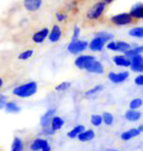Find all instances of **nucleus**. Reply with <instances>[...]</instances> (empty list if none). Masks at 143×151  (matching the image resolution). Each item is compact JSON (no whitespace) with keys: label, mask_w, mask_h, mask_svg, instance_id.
Masks as SVG:
<instances>
[{"label":"nucleus","mask_w":143,"mask_h":151,"mask_svg":"<svg viewBox=\"0 0 143 151\" xmlns=\"http://www.w3.org/2000/svg\"><path fill=\"white\" fill-rule=\"evenodd\" d=\"M128 50H130V45L128 42H123V41H119L117 42V51L118 52H127Z\"/></svg>","instance_id":"b1692460"},{"label":"nucleus","mask_w":143,"mask_h":151,"mask_svg":"<svg viewBox=\"0 0 143 151\" xmlns=\"http://www.w3.org/2000/svg\"><path fill=\"white\" fill-rule=\"evenodd\" d=\"M103 3H105V4H110V3H113L114 0H102Z\"/></svg>","instance_id":"a19ab883"},{"label":"nucleus","mask_w":143,"mask_h":151,"mask_svg":"<svg viewBox=\"0 0 143 151\" xmlns=\"http://www.w3.org/2000/svg\"><path fill=\"white\" fill-rule=\"evenodd\" d=\"M41 151H51V146H49V145L46 146V147H44L43 150H41Z\"/></svg>","instance_id":"ea45409f"},{"label":"nucleus","mask_w":143,"mask_h":151,"mask_svg":"<svg viewBox=\"0 0 143 151\" xmlns=\"http://www.w3.org/2000/svg\"><path fill=\"white\" fill-rule=\"evenodd\" d=\"M124 117H125V119H127V121H130V122H136V121H138V119L141 118L142 114H141V112H138V111L129 109V111L125 112Z\"/></svg>","instance_id":"aec40b11"},{"label":"nucleus","mask_w":143,"mask_h":151,"mask_svg":"<svg viewBox=\"0 0 143 151\" xmlns=\"http://www.w3.org/2000/svg\"><path fill=\"white\" fill-rule=\"evenodd\" d=\"M129 35L136 38H143V27H136L129 31Z\"/></svg>","instance_id":"a878e982"},{"label":"nucleus","mask_w":143,"mask_h":151,"mask_svg":"<svg viewBox=\"0 0 143 151\" xmlns=\"http://www.w3.org/2000/svg\"><path fill=\"white\" fill-rule=\"evenodd\" d=\"M32 56H33V50H26V51H23L22 53H19L18 58H19V60H22V61H24V60L31 58Z\"/></svg>","instance_id":"c85d7f7f"},{"label":"nucleus","mask_w":143,"mask_h":151,"mask_svg":"<svg viewBox=\"0 0 143 151\" xmlns=\"http://www.w3.org/2000/svg\"><path fill=\"white\" fill-rule=\"evenodd\" d=\"M139 131H138L137 128H130V129H128V131H125V132H123L120 135V138L123 141H128V140H130V138H134V137H137L138 135H139Z\"/></svg>","instance_id":"6ab92c4d"},{"label":"nucleus","mask_w":143,"mask_h":151,"mask_svg":"<svg viewBox=\"0 0 143 151\" xmlns=\"http://www.w3.org/2000/svg\"><path fill=\"white\" fill-rule=\"evenodd\" d=\"M134 52H136V55H142L143 53V46H138V47H134Z\"/></svg>","instance_id":"58836bf2"},{"label":"nucleus","mask_w":143,"mask_h":151,"mask_svg":"<svg viewBox=\"0 0 143 151\" xmlns=\"http://www.w3.org/2000/svg\"><path fill=\"white\" fill-rule=\"evenodd\" d=\"M94 137H95V132L92 131V129H85V131H82L76 138L81 142H87V141L94 140Z\"/></svg>","instance_id":"2eb2a0df"},{"label":"nucleus","mask_w":143,"mask_h":151,"mask_svg":"<svg viewBox=\"0 0 143 151\" xmlns=\"http://www.w3.org/2000/svg\"><path fill=\"white\" fill-rule=\"evenodd\" d=\"M56 18H57L58 22H64V20L66 19V14H65V13H62V12H61V13L58 12V13L56 14Z\"/></svg>","instance_id":"f704fd0d"},{"label":"nucleus","mask_w":143,"mask_h":151,"mask_svg":"<svg viewBox=\"0 0 143 151\" xmlns=\"http://www.w3.org/2000/svg\"><path fill=\"white\" fill-rule=\"evenodd\" d=\"M129 15L133 19H143V4L137 3L136 5H133V8L129 12Z\"/></svg>","instance_id":"f8f14e48"},{"label":"nucleus","mask_w":143,"mask_h":151,"mask_svg":"<svg viewBox=\"0 0 143 151\" xmlns=\"http://www.w3.org/2000/svg\"><path fill=\"white\" fill-rule=\"evenodd\" d=\"M3 85H4V80H3L1 78H0V89H1V88H3Z\"/></svg>","instance_id":"79ce46f5"},{"label":"nucleus","mask_w":143,"mask_h":151,"mask_svg":"<svg viewBox=\"0 0 143 151\" xmlns=\"http://www.w3.org/2000/svg\"><path fill=\"white\" fill-rule=\"evenodd\" d=\"M130 70L136 73H143V56L137 55L130 58Z\"/></svg>","instance_id":"39448f33"},{"label":"nucleus","mask_w":143,"mask_h":151,"mask_svg":"<svg viewBox=\"0 0 143 151\" xmlns=\"http://www.w3.org/2000/svg\"><path fill=\"white\" fill-rule=\"evenodd\" d=\"M137 129H138L139 132H143V124H142V126H139V127H138Z\"/></svg>","instance_id":"37998d69"},{"label":"nucleus","mask_w":143,"mask_h":151,"mask_svg":"<svg viewBox=\"0 0 143 151\" xmlns=\"http://www.w3.org/2000/svg\"><path fill=\"white\" fill-rule=\"evenodd\" d=\"M105 5L107 4L103 3V1H99V3H96L94 6L91 8V9L87 12V14H86V18L87 19H90V20H95V19H99L100 17L103 15L104 13V10H105Z\"/></svg>","instance_id":"f03ea898"},{"label":"nucleus","mask_w":143,"mask_h":151,"mask_svg":"<svg viewBox=\"0 0 143 151\" xmlns=\"http://www.w3.org/2000/svg\"><path fill=\"white\" fill-rule=\"evenodd\" d=\"M107 151H118V150H107Z\"/></svg>","instance_id":"c03bdc74"},{"label":"nucleus","mask_w":143,"mask_h":151,"mask_svg":"<svg viewBox=\"0 0 143 151\" xmlns=\"http://www.w3.org/2000/svg\"><path fill=\"white\" fill-rule=\"evenodd\" d=\"M4 109H5L8 113H19L20 107L15 102H6L4 104Z\"/></svg>","instance_id":"4be33fe9"},{"label":"nucleus","mask_w":143,"mask_h":151,"mask_svg":"<svg viewBox=\"0 0 143 151\" xmlns=\"http://www.w3.org/2000/svg\"><path fill=\"white\" fill-rule=\"evenodd\" d=\"M24 150V144L20 137H14L13 142H11V150L10 151H23Z\"/></svg>","instance_id":"412c9836"},{"label":"nucleus","mask_w":143,"mask_h":151,"mask_svg":"<svg viewBox=\"0 0 143 151\" xmlns=\"http://www.w3.org/2000/svg\"><path fill=\"white\" fill-rule=\"evenodd\" d=\"M134 83L137 84V85H143V75H138V76L134 79Z\"/></svg>","instance_id":"e433bc0d"},{"label":"nucleus","mask_w":143,"mask_h":151,"mask_svg":"<svg viewBox=\"0 0 143 151\" xmlns=\"http://www.w3.org/2000/svg\"><path fill=\"white\" fill-rule=\"evenodd\" d=\"M104 43H105V42L103 40H100L99 37H95V38L89 43L87 47H89L91 51H102L103 47H104Z\"/></svg>","instance_id":"f3484780"},{"label":"nucleus","mask_w":143,"mask_h":151,"mask_svg":"<svg viewBox=\"0 0 143 151\" xmlns=\"http://www.w3.org/2000/svg\"><path fill=\"white\" fill-rule=\"evenodd\" d=\"M128 76H129V73H127V71H122V73H110L108 75L109 80L112 83H115V84L125 81L128 79Z\"/></svg>","instance_id":"423d86ee"},{"label":"nucleus","mask_w":143,"mask_h":151,"mask_svg":"<svg viewBox=\"0 0 143 151\" xmlns=\"http://www.w3.org/2000/svg\"><path fill=\"white\" fill-rule=\"evenodd\" d=\"M113 61L114 64L118 65V66H123V68H129L130 66V60L127 58L124 55H117L113 57Z\"/></svg>","instance_id":"dca6fc26"},{"label":"nucleus","mask_w":143,"mask_h":151,"mask_svg":"<svg viewBox=\"0 0 143 151\" xmlns=\"http://www.w3.org/2000/svg\"><path fill=\"white\" fill-rule=\"evenodd\" d=\"M70 86H71V83H69V81L61 83L60 85H57V86H56V91H65V90L69 89Z\"/></svg>","instance_id":"2f4dec72"},{"label":"nucleus","mask_w":143,"mask_h":151,"mask_svg":"<svg viewBox=\"0 0 143 151\" xmlns=\"http://www.w3.org/2000/svg\"><path fill=\"white\" fill-rule=\"evenodd\" d=\"M112 23H114L115 26H127V24L133 23V18L129 15V13H119L114 17H112Z\"/></svg>","instance_id":"7ed1b4c3"},{"label":"nucleus","mask_w":143,"mask_h":151,"mask_svg":"<svg viewBox=\"0 0 143 151\" xmlns=\"http://www.w3.org/2000/svg\"><path fill=\"white\" fill-rule=\"evenodd\" d=\"M48 33H49V29L48 28H43V29H41V31L36 32L34 35H33L32 40H33L34 43H42V42L48 37Z\"/></svg>","instance_id":"ddd939ff"},{"label":"nucleus","mask_w":143,"mask_h":151,"mask_svg":"<svg viewBox=\"0 0 143 151\" xmlns=\"http://www.w3.org/2000/svg\"><path fill=\"white\" fill-rule=\"evenodd\" d=\"M42 1L43 0H23V4L28 12H37L42 6Z\"/></svg>","instance_id":"9d476101"},{"label":"nucleus","mask_w":143,"mask_h":151,"mask_svg":"<svg viewBox=\"0 0 143 151\" xmlns=\"http://www.w3.org/2000/svg\"><path fill=\"white\" fill-rule=\"evenodd\" d=\"M48 145H49L48 141L44 140V138H36V140L31 144V150L32 151H41Z\"/></svg>","instance_id":"4468645a"},{"label":"nucleus","mask_w":143,"mask_h":151,"mask_svg":"<svg viewBox=\"0 0 143 151\" xmlns=\"http://www.w3.org/2000/svg\"><path fill=\"white\" fill-rule=\"evenodd\" d=\"M102 118H103V123L107 124V126H112L113 122H114V117H113V114L112 113H109V112L103 113Z\"/></svg>","instance_id":"393cba45"},{"label":"nucleus","mask_w":143,"mask_h":151,"mask_svg":"<svg viewBox=\"0 0 143 151\" xmlns=\"http://www.w3.org/2000/svg\"><path fill=\"white\" fill-rule=\"evenodd\" d=\"M103 89H104V86H103V85H96V86H94V88H92V89L87 90L86 93H85V96H90V95H92V94L98 93V91H102Z\"/></svg>","instance_id":"7c9ffc66"},{"label":"nucleus","mask_w":143,"mask_h":151,"mask_svg":"<svg viewBox=\"0 0 143 151\" xmlns=\"http://www.w3.org/2000/svg\"><path fill=\"white\" fill-rule=\"evenodd\" d=\"M54 113H56V109H53V108H52V109H48L43 116L41 117V126H42V128L49 127V124H51V121L53 118Z\"/></svg>","instance_id":"9b49d317"},{"label":"nucleus","mask_w":143,"mask_h":151,"mask_svg":"<svg viewBox=\"0 0 143 151\" xmlns=\"http://www.w3.org/2000/svg\"><path fill=\"white\" fill-rule=\"evenodd\" d=\"M142 104H143V100H142L141 98H136V99L130 100V103H129V109L137 111L138 108H141Z\"/></svg>","instance_id":"bb28decb"},{"label":"nucleus","mask_w":143,"mask_h":151,"mask_svg":"<svg viewBox=\"0 0 143 151\" xmlns=\"http://www.w3.org/2000/svg\"><path fill=\"white\" fill-rule=\"evenodd\" d=\"M95 37H99V38L103 40L105 43H107V42L113 41V35H110V33H107V32H98Z\"/></svg>","instance_id":"cd10ccee"},{"label":"nucleus","mask_w":143,"mask_h":151,"mask_svg":"<svg viewBox=\"0 0 143 151\" xmlns=\"http://www.w3.org/2000/svg\"><path fill=\"white\" fill-rule=\"evenodd\" d=\"M107 47H108V50H110V51H117V42L110 41V42H109V43L107 45Z\"/></svg>","instance_id":"473e14b6"},{"label":"nucleus","mask_w":143,"mask_h":151,"mask_svg":"<svg viewBox=\"0 0 143 151\" xmlns=\"http://www.w3.org/2000/svg\"><path fill=\"white\" fill-rule=\"evenodd\" d=\"M94 60H95L94 56H90V55H81V56H79L76 60H75V66H76V68H79V69H85L86 65L89 64V62L94 61Z\"/></svg>","instance_id":"0eeeda50"},{"label":"nucleus","mask_w":143,"mask_h":151,"mask_svg":"<svg viewBox=\"0 0 143 151\" xmlns=\"http://www.w3.org/2000/svg\"><path fill=\"white\" fill-rule=\"evenodd\" d=\"M79 35H80V27H75L74 29V36H72V41H76L79 38Z\"/></svg>","instance_id":"72a5a7b5"},{"label":"nucleus","mask_w":143,"mask_h":151,"mask_svg":"<svg viewBox=\"0 0 143 151\" xmlns=\"http://www.w3.org/2000/svg\"><path fill=\"white\" fill-rule=\"evenodd\" d=\"M90 121H91V124L96 126V127L103 123V118H102V116H100V114H92Z\"/></svg>","instance_id":"c756f323"},{"label":"nucleus","mask_w":143,"mask_h":151,"mask_svg":"<svg viewBox=\"0 0 143 151\" xmlns=\"http://www.w3.org/2000/svg\"><path fill=\"white\" fill-rule=\"evenodd\" d=\"M82 131H85V127H84V124H77L76 127H74L71 131H69L67 136H69L70 138H76Z\"/></svg>","instance_id":"5701e85b"},{"label":"nucleus","mask_w":143,"mask_h":151,"mask_svg":"<svg viewBox=\"0 0 143 151\" xmlns=\"http://www.w3.org/2000/svg\"><path fill=\"white\" fill-rule=\"evenodd\" d=\"M42 132L44 133V135H53L54 131L51 128V127H44V128H42Z\"/></svg>","instance_id":"c9c22d12"},{"label":"nucleus","mask_w":143,"mask_h":151,"mask_svg":"<svg viewBox=\"0 0 143 151\" xmlns=\"http://www.w3.org/2000/svg\"><path fill=\"white\" fill-rule=\"evenodd\" d=\"M87 43L86 41H81V40H76V41H72L71 43L67 46V50H69L70 53H80L82 51H85L87 48Z\"/></svg>","instance_id":"20e7f679"},{"label":"nucleus","mask_w":143,"mask_h":151,"mask_svg":"<svg viewBox=\"0 0 143 151\" xmlns=\"http://www.w3.org/2000/svg\"><path fill=\"white\" fill-rule=\"evenodd\" d=\"M5 103H6V96L5 95H0V109H3Z\"/></svg>","instance_id":"4c0bfd02"},{"label":"nucleus","mask_w":143,"mask_h":151,"mask_svg":"<svg viewBox=\"0 0 143 151\" xmlns=\"http://www.w3.org/2000/svg\"><path fill=\"white\" fill-rule=\"evenodd\" d=\"M38 90V84L36 81H28L22 85H18L13 89V94L19 98H29V96L34 95Z\"/></svg>","instance_id":"f257e3e1"},{"label":"nucleus","mask_w":143,"mask_h":151,"mask_svg":"<svg viewBox=\"0 0 143 151\" xmlns=\"http://www.w3.org/2000/svg\"><path fill=\"white\" fill-rule=\"evenodd\" d=\"M64 124H65V121L64 118H61V117H58V116H53V118L51 121V124H49V127H51L54 132L58 131L60 128L64 127Z\"/></svg>","instance_id":"a211bd4d"},{"label":"nucleus","mask_w":143,"mask_h":151,"mask_svg":"<svg viewBox=\"0 0 143 151\" xmlns=\"http://www.w3.org/2000/svg\"><path fill=\"white\" fill-rule=\"evenodd\" d=\"M85 70L87 71V73H91V74H102L104 71V68L98 60H94V61H91L86 65Z\"/></svg>","instance_id":"6e6552de"},{"label":"nucleus","mask_w":143,"mask_h":151,"mask_svg":"<svg viewBox=\"0 0 143 151\" xmlns=\"http://www.w3.org/2000/svg\"><path fill=\"white\" fill-rule=\"evenodd\" d=\"M61 36H62V29H61V27H60V26H57V24H56V26H53V27H52V29L49 31L47 38L49 40V42H52V43H54V42L60 41Z\"/></svg>","instance_id":"1a4fd4ad"}]
</instances>
